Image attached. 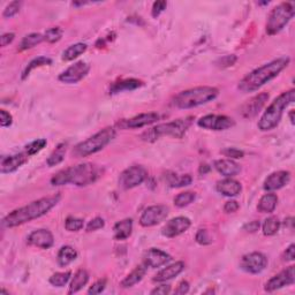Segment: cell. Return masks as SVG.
I'll use <instances>...</instances> for the list:
<instances>
[{"instance_id": "obj_1", "label": "cell", "mask_w": 295, "mask_h": 295, "mask_svg": "<svg viewBox=\"0 0 295 295\" xmlns=\"http://www.w3.org/2000/svg\"><path fill=\"white\" fill-rule=\"evenodd\" d=\"M60 199H62V196L56 194L53 196L43 197V199L31 202V203L24 205L22 208L15 209L4 218L3 225L7 228H12L37 219V218L46 215L50 210L53 209L59 203Z\"/></svg>"}, {"instance_id": "obj_2", "label": "cell", "mask_w": 295, "mask_h": 295, "mask_svg": "<svg viewBox=\"0 0 295 295\" xmlns=\"http://www.w3.org/2000/svg\"><path fill=\"white\" fill-rule=\"evenodd\" d=\"M289 58L288 56H281V58L274 59L272 62L258 67L248 75H246L239 82V90L247 94V92L256 91L261 87H263L269 81L277 78L280 73L288 66Z\"/></svg>"}, {"instance_id": "obj_3", "label": "cell", "mask_w": 295, "mask_h": 295, "mask_svg": "<svg viewBox=\"0 0 295 295\" xmlns=\"http://www.w3.org/2000/svg\"><path fill=\"white\" fill-rule=\"evenodd\" d=\"M102 175V169L92 163H83L59 171L51 179L52 186H64L72 184L78 187H84L96 183Z\"/></svg>"}, {"instance_id": "obj_4", "label": "cell", "mask_w": 295, "mask_h": 295, "mask_svg": "<svg viewBox=\"0 0 295 295\" xmlns=\"http://www.w3.org/2000/svg\"><path fill=\"white\" fill-rule=\"evenodd\" d=\"M295 100V90H289L282 92L281 95L277 97L273 102L270 104V106L266 108V111L261 116L258 121V129L262 132H270L276 128L279 125L280 120L284 114L285 108L289 104L294 103Z\"/></svg>"}, {"instance_id": "obj_5", "label": "cell", "mask_w": 295, "mask_h": 295, "mask_svg": "<svg viewBox=\"0 0 295 295\" xmlns=\"http://www.w3.org/2000/svg\"><path fill=\"white\" fill-rule=\"evenodd\" d=\"M218 95L219 90L215 87H196L179 92L173 99V104L181 110H188L212 102Z\"/></svg>"}, {"instance_id": "obj_6", "label": "cell", "mask_w": 295, "mask_h": 295, "mask_svg": "<svg viewBox=\"0 0 295 295\" xmlns=\"http://www.w3.org/2000/svg\"><path fill=\"white\" fill-rule=\"evenodd\" d=\"M193 119V116H186V118L173 120L171 123L160 124L158 126L144 132L141 135V139L145 141V142H155V141L163 136H172L175 137V139H183L186 133L188 132L189 127L192 126Z\"/></svg>"}, {"instance_id": "obj_7", "label": "cell", "mask_w": 295, "mask_h": 295, "mask_svg": "<svg viewBox=\"0 0 295 295\" xmlns=\"http://www.w3.org/2000/svg\"><path fill=\"white\" fill-rule=\"evenodd\" d=\"M116 135L115 129L112 127H106L102 129V131L96 133L95 135L89 137L83 142L79 143L73 150V153L81 158V157H88L90 155H94V153L98 152L106 147L107 144H110L113 139H114Z\"/></svg>"}, {"instance_id": "obj_8", "label": "cell", "mask_w": 295, "mask_h": 295, "mask_svg": "<svg viewBox=\"0 0 295 295\" xmlns=\"http://www.w3.org/2000/svg\"><path fill=\"white\" fill-rule=\"evenodd\" d=\"M295 14L294 3H281L273 8L269 14L268 22H266V32L269 35H274L284 29L286 24L293 19Z\"/></svg>"}, {"instance_id": "obj_9", "label": "cell", "mask_w": 295, "mask_h": 295, "mask_svg": "<svg viewBox=\"0 0 295 295\" xmlns=\"http://www.w3.org/2000/svg\"><path fill=\"white\" fill-rule=\"evenodd\" d=\"M148 178V172L141 165H134L125 169L119 178V186L124 189L135 188L143 184Z\"/></svg>"}, {"instance_id": "obj_10", "label": "cell", "mask_w": 295, "mask_h": 295, "mask_svg": "<svg viewBox=\"0 0 295 295\" xmlns=\"http://www.w3.org/2000/svg\"><path fill=\"white\" fill-rule=\"evenodd\" d=\"M169 209L166 205H151L143 211L140 218V225L143 227H151L166 219Z\"/></svg>"}, {"instance_id": "obj_11", "label": "cell", "mask_w": 295, "mask_h": 295, "mask_svg": "<svg viewBox=\"0 0 295 295\" xmlns=\"http://www.w3.org/2000/svg\"><path fill=\"white\" fill-rule=\"evenodd\" d=\"M197 125L201 128L208 129V131H226V129L232 128L235 125V121L227 115H217V114H208L202 116L197 121Z\"/></svg>"}, {"instance_id": "obj_12", "label": "cell", "mask_w": 295, "mask_h": 295, "mask_svg": "<svg viewBox=\"0 0 295 295\" xmlns=\"http://www.w3.org/2000/svg\"><path fill=\"white\" fill-rule=\"evenodd\" d=\"M266 266H268V258L264 254L257 252L247 254L241 258L240 262V268L252 274L261 273Z\"/></svg>"}, {"instance_id": "obj_13", "label": "cell", "mask_w": 295, "mask_h": 295, "mask_svg": "<svg viewBox=\"0 0 295 295\" xmlns=\"http://www.w3.org/2000/svg\"><path fill=\"white\" fill-rule=\"evenodd\" d=\"M89 71H90V66H89L87 63L78 62L68 67L66 71L63 72L62 74L59 75V81H62L63 83L67 84L78 83L81 80L86 78Z\"/></svg>"}, {"instance_id": "obj_14", "label": "cell", "mask_w": 295, "mask_h": 295, "mask_svg": "<svg viewBox=\"0 0 295 295\" xmlns=\"http://www.w3.org/2000/svg\"><path fill=\"white\" fill-rule=\"evenodd\" d=\"M295 281V269L293 265L288 266L286 270H282L276 276H273L271 279L265 284L266 292H273V290L280 289L285 286L293 285Z\"/></svg>"}, {"instance_id": "obj_15", "label": "cell", "mask_w": 295, "mask_h": 295, "mask_svg": "<svg viewBox=\"0 0 295 295\" xmlns=\"http://www.w3.org/2000/svg\"><path fill=\"white\" fill-rule=\"evenodd\" d=\"M269 100V94L266 92H262L258 94L253 98H250L248 102H246L241 107V115L245 119H252L254 116H256L260 111L263 108L265 103Z\"/></svg>"}, {"instance_id": "obj_16", "label": "cell", "mask_w": 295, "mask_h": 295, "mask_svg": "<svg viewBox=\"0 0 295 295\" xmlns=\"http://www.w3.org/2000/svg\"><path fill=\"white\" fill-rule=\"evenodd\" d=\"M192 221L187 217H175L173 219L168 220L166 225L164 226L163 229H161V233H163L164 237L166 238H175L180 234L185 233L188 231V228L191 227Z\"/></svg>"}, {"instance_id": "obj_17", "label": "cell", "mask_w": 295, "mask_h": 295, "mask_svg": "<svg viewBox=\"0 0 295 295\" xmlns=\"http://www.w3.org/2000/svg\"><path fill=\"white\" fill-rule=\"evenodd\" d=\"M159 120V115L155 112H149V113H142L136 116H133L131 119L123 120L119 123V126L125 129H135V128H142L149 125H152L157 123Z\"/></svg>"}, {"instance_id": "obj_18", "label": "cell", "mask_w": 295, "mask_h": 295, "mask_svg": "<svg viewBox=\"0 0 295 295\" xmlns=\"http://www.w3.org/2000/svg\"><path fill=\"white\" fill-rule=\"evenodd\" d=\"M27 242L29 246L32 247H37L40 249H48L51 248L54 244V238L52 233L48 229H36V231L31 232L28 237Z\"/></svg>"}, {"instance_id": "obj_19", "label": "cell", "mask_w": 295, "mask_h": 295, "mask_svg": "<svg viewBox=\"0 0 295 295\" xmlns=\"http://www.w3.org/2000/svg\"><path fill=\"white\" fill-rule=\"evenodd\" d=\"M171 260L172 257L169 256L166 252H163V250L157 248L149 249L148 252L144 254V264L147 266H150L152 269L160 268V266L171 262Z\"/></svg>"}, {"instance_id": "obj_20", "label": "cell", "mask_w": 295, "mask_h": 295, "mask_svg": "<svg viewBox=\"0 0 295 295\" xmlns=\"http://www.w3.org/2000/svg\"><path fill=\"white\" fill-rule=\"evenodd\" d=\"M290 173L288 171H278L270 174L264 181L263 188L266 192H274L281 189L289 183Z\"/></svg>"}, {"instance_id": "obj_21", "label": "cell", "mask_w": 295, "mask_h": 295, "mask_svg": "<svg viewBox=\"0 0 295 295\" xmlns=\"http://www.w3.org/2000/svg\"><path fill=\"white\" fill-rule=\"evenodd\" d=\"M217 192L221 195L227 197L238 196L242 191V186L239 181L232 179V178H225V179L218 181L216 185Z\"/></svg>"}, {"instance_id": "obj_22", "label": "cell", "mask_w": 295, "mask_h": 295, "mask_svg": "<svg viewBox=\"0 0 295 295\" xmlns=\"http://www.w3.org/2000/svg\"><path fill=\"white\" fill-rule=\"evenodd\" d=\"M28 160L27 153H19V155L4 157L2 159V165H0V171L3 174H7V173H12L21 167L22 165Z\"/></svg>"}, {"instance_id": "obj_23", "label": "cell", "mask_w": 295, "mask_h": 295, "mask_svg": "<svg viewBox=\"0 0 295 295\" xmlns=\"http://www.w3.org/2000/svg\"><path fill=\"white\" fill-rule=\"evenodd\" d=\"M184 270H185L184 262H175V263H173L171 265L166 266V268H164L163 270H160V271L153 277L152 280L155 282H165L167 280H171L176 276H179Z\"/></svg>"}, {"instance_id": "obj_24", "label": "cell", "mask_w": 295, "mask_h": 295, "mask_svg": "<svg viewBox=\"0 0 295 295\" xmlns=\"http://www.w3.org/2000/svg\"><path fill=\"white\" fill-rule=\"evenodd\" d=\"M215 168L225 178H233L241 171L240 165L233 159H219L215 161Z\"/></svg>"}, {"instance_id": "obj_25", "label": "cell", "mask_w": 295, "mask_h": 295, "mask_svg": "<svg viewBox=\"0 0 295 295\" xmlns=\"http://www.w3.org/2000/svg\"><path fill=\"white\" fill-rule=\"evenodd\" d=\"M148 266L143 264L137 265L133 271L125 278V279L120 282V286L123 288H131L133 286L139 284V282L143 279V277L147 273Z\"/></svg>"}, {"instance_id": "obj_26", "label": "cell", "mask_w": 295, "mask_h": 295, "mask_svg": "<svg viewBox=\"0 0 295 295\" xmlns=\"http://www.w3.org/2000/svg\"><path fill=\"white\" fill-rule=\"evenodd\" d=\"M115 240H126L133 233V220L131 218H126L118 221L113 227Z\"/></svg>"}, {"instance_id": "obj_27", "label": "cell", "mask_w": 295, "mask_h": 295, "mask_svg": "<svg viewBox=\"0 0 295 295\" xmlns=\"http://www.w3.org/2000/svg\"><path fill=\"white\" fill-rule=\"evenodd\" d=\"M278 204V196L273 193L265 194L261 197L257 204V210L262 213H271L274 211Z\"/></svg>"}, {"instance_id": "obj_28", "label": "cell", "mask_w": 295, "mask_h": 295, "mask_svg": "<svg viewBox=\"0 0 295 295\" xmlns=\"http://www.w3.org/2000/svg\"><path fill=\"white\" fill-rule=\"evenodd\" d=\"M88 281H89V273L87 272V270L80 269L79 271L75 272L74 277H73L68 293L73 294V293L79 292V290L82 289L84 286L88 284Z\"/></svg>"}, {"instance_id": "obj_29", "label": "cell", "mask_w": 295, "mask_h": 295, "mask_svg": "<svg viewBox=\"0 0 295 295\" xmlns=\"http://www.w3.org/2000/svg\"><path fill=\"white\" fill-rule=\"evenodd\" d=\"M142 82L136 79H128V80H124L121 82L114 83L110 89L111 94H119V92L123 91H131V90H135V89L140 88L142 86Z\"/></svg>"}, {"instance_id": "obj_30", "label": "cell", "mask_w": 295, "mask_h": 295, "mask_svg": "<svg viewBox=\"0 0 295 295\" xmlns=\"http://www.w3.org/2000/svg\"><path fill=\"white\" fill-rule=\"evenodd\" d=\"M78 257V252L71 246H64L58 253V264L60 266H67L73 263Z\"/></svg>"}, {"instance_id": "obj_31", "label": "cell", "mask_w": 295, "mask_h": 295, "mask_svg": "<svg viewBox=\"0 0 295 295\" xmlns=\"http://www.w3.org/2000/svg\"><path fill=\"white\" fill-rule=\"evenodd\" d=\"M43 40H45L44 39V35L38 34V32H32V34L24 36L22 38L21 42H20L19 50L20 51L29 50V48L37 46L38 44L43 42Z\"/></svg>"}, {"instance_id": "obj_32", "label": "cell", "mask_w": 295, "mask_h": 295, "mask_svg": "<svg viewBox=\"0 0 295 295\" xmlns=\"http://www.w3.org/2000/svg\"><path fill=\"white\" fill-rule=\"evenodd\" d=\"M166 180H167V184L169 185V187H172V188L186 187V186L191 185L193 181L192 176L189 174L178 175L175 174V173H172V172H167Z\"/></svg>"}, {"instance_id": "obj_33", "label": "cell", "mask_w": 295, "mask_h": 295, "mask_svg": "<svg viewBox=\"0 0 295 295\" xmlns=\"http://www.w3.org/2000/svg\"><path fill=\"white\" fill-rule=\"evenodd\" d=\"M87 44L84 43H76L74 45H71L64 51L63 60H65V62H72V60L76 59L81 54H83L87 51Z\"/></svg>"}, {"instance_id": "obj_34", "label": "cell", "mask_w": 295, "mask_h": 295, "mask_svg": "<svg viewBox=\"0 0 295 295\" xmlns=\"http://www.w3.org/2000/svg\"><path fill=\"white\" fill-rule=\"evenodd\" d=\"M67 143H60L56 145V148L53 150V152L48 156V158L46 160V164L48 166H55L62 163V161L65 159V156H66V151H67Z\"/></svg>"}, {"instance_id": "obj_35", "label": "cell", "mask_w": 295, "mask_h": 295, "mask_svg": "<svg viewBox=\"0 0 295 295\" xmlns=\"http://www.w3.org/2000/svg\"><path fill=\"white\" fill-rule=\"evenodd\" d=\"M280 220L277 217H269L266 218L263 225H262V231L266 237L276 235L280 229Z\"/></svg>"}, {"instance_id": "obj_36", "label": "cell", "mask_w": 295, "mask_h": 295, "mask_svg": "<svg viewBox=\"0 0 295 295\" xmlns=\"http://www.w3.org/2000/svg\"><path fill=\"white\" fill-rule=\"evenodd\" d=\"M52 64V60L50 58H47V56H38V58H36L34 60H31V62L28 64V66L26 67V70H24L23 74H22V80L27 79V76L30 74L31 71H34L35 68H38V67H42V66H48V65Z\"/></svg>"}, {"instance_id": "obj_37", "label": "cell", "mask_w": 295, "mask_h": 295, "mask_svg": "<svg viewBox=\"0 0 295 295\" xmlns=\"http://www.w3.org/2000/svg\"><path fill=\"white\" fill-rule=\"evenodd\" d=\"M196 199V194L193 192L180 193L174 197V205L178 208H185L187 205L192 204Z\"/></svg>"}, {"instance_id": "obj_38", "label": "cell", "mask_w": 295, "mask_h": 295, "mask_svg": "<svg viewBox=\"0 0 295 295\" xmlns=\"http://www.w3.org/2000/svg\"><path fill=\"white\" fill-rule=\"evenodd\" d=\"M71 276L72 273L70 271L56 272L54 274H52L48 281H50V284L52 286H54V287H64V286L70 281Z\"/></svg>"}, {"instance_id": "obj_39", "label": "cell", "mask_w": 295, "mask_h": 295, "mask_svg": "<svg viewBox=\"0 0 295 295\" xmlns=\"http://www.w3.org/2000/svg\"><path fill=\"white\" fill-rule=\"evenodd\" d=\"M83 219H80V218L76 217H68L66 221H65V228L68 232H78L81 228H83Z\"/></svg>"}, {"instance_id": "obj_40", "label": "cell", "mask_w": 295, "mask_h": 295, "mask_svg": "<svg viewBox=\"0 0 295 295\" xmlns=\"http://www.w3.org/2000/svg\"><path fill=\"white\" fill-rule=\"evenodd\" d=\"M46 144H47V142H46L45 139L36 140V141H34V142H31L30 144L27 145V147H26V153L28 156L35 155V153L42 151L43 149L45 148Z\"/></svg>"}, {"instance_id": "obj_41", "label": "cell", "mask_w": 295, "mask_h": 295, "mask_svg": "<svg viewBox=\"0 0 295 295\" xmlns=\"http://www.w3.org/2000/svg\"><path fill=\"white\" fill-rule=\"evenodd\" d=\"M62 37H63V30L60 29L59 27L50 28V29H47L45 31V34H44V39L48 43L59 42V40L62 39Z\"/></svg>"}, {"instance_id": "obj_42", "label": "cell", "mask_w": 295, "mask_h": 295, "mask_svg": "<svg viewBox=\"0 0 295 295\" xmlns=\"http://www.w3.org/2000/svg\"><path fill=\"white\" fill-rule=\"evenodd\" d=\"M21 5L22 3L21 2H12L7 5V7L5 8V11H4V18L6 19H11L15 16L16 14L19 13L20 10H21Z\"/></svg>"}, {"instance_id": "obj_43", "label": "cell", "mask_w": 295, "mask_h": 295, "mask_svg": "<svg viewBox=\"0 0 295 295\" xmlns=\"http://www.w3.org/2000/svg\"><path fill=\"white\" fill-rule=\"evenodd\" d=\"M105 226V221L103 218L100 217H96L94 219H91L89 221L88 225H87V232H95V231H98V229L103 228Z\"/></svg>"}, {"instance_id": "obj_44", "label": "cell", "mask_w": 295, "mask_h": 295, "mask_svg": "<svg viewBox=\"0 0 295 295\" xmlns=\"http://www.w3.org/2000/svg\"><path fill=\"white\" fill-rule=\"evenodd\" d=\"M106 284H107V280L105 279V278L97 280L95 284L88 289V294H92V295L100 294L102 292H104L105 288H106Z\"/></svg>"}, {"instance_id": "obj_45", "label": "cell", "mask_w": 295, "mask_h": 295, "mask_svg": "<svg viewBox=\"0 0 295 295\" xmlns=\"http://www.w3.org/2000/svg\"><path fill=\"white\" fill-rule=\"evenodd\" d=\"M221 153H223L225 157H227L228 159H239L245 156V152L237 148H226L221 151Z\"/></svg>"}, {"instance_id": "obj_46", "label": "cell", "mask_w": 295, "mask_h": 295, "mask_svg": "<svg viewBox=\"0 0 295 295\" xmlns=\"http://www.w3.org/2000/svg\"><path fill=\"white\" fill-rule=\"evenodd\" d=\"M195 239H196L197 244H200L202 246H207L212 242V240L210 239L209 234L207 231H205V229H199V232L196 233Z\"/></svg>"}, {"instance_id": "obj_47", "label": "cell", "mask_w": 295, "mask_h": 295, "mask_svg": "<svg viewBox=\"0 0 295 295\" xmlns=\"http://www.w3.org/2000/svg\"><path fill=\"white\" fill-rule=\"evenodd\" d=\"M12 123H13V116H12L11 113L7 112L6 110L0 111V125H2V127H10Z\"/></svg>"}, {"instance_id": "obj_48", "label": "cell", "mask_w": 295, "mask_h": 295, "mask_svg": "<svg viewBox=\"0 0 295 295\" xmlns=\"http://www.w3.org/2000/svg\"><path fill=\"white\" fill-rule=\"evenodd\" d=\"M166 7H167L166 2H156L155 4H153L152 11H151V14L153 18H158V16L163 13L165 10H166Z\"/></svg>"}, {"instance_id": "obj_49", "label": "cell", "mask_w": 295, "mask_h": 295, "mask_svg": "<svg viewBox=\"0 0 295 295\" xmlns=\"http://www.w3.org/2000/svg\"><path fill=\"white\" fill-rule=\"evenodd\" d=\"M239 208H240V205L237 201H228V202H226L224 205V211L226 213H234L239 210Z\"/></svg>"}, {"instance_id": "obj_50", "label": "cell", "mask_w": 295, "mask_h": 295, "mask_svg": "<svg viewBox=\"0 0 295 295\" xmlns=\"http://www.w3.org/2000/svg\"><path fill=\"white\" fill-rule=\"evenodd\" d=\"M237 62V56L235 55H226L224 58H221L219 60V66L220 67H229V66H233L234 64Z\"/></svg>"}, {"instance_id": "obj_51", "label": "cell", "mask_w": 295, "mask_h": 295, "mask_svg": "<svg viewBox=\"0 0 295 295\" xmlns=\"http://www.w3.org/2000/svg\"><path fill=\"white\" fill-rule=\"evenodd\" d=\"M260 227H261L260 221L254 220V221H250V223H248V224H246L244 226V229L249 233H255L258 231V229H260Z\"/></svg>"}, {"instance_id": "obj_52", "label": "cell", "mask_w": 295, "mask_h": 295, "mask_svg": "<svg viewBox=\"0 0 295 295\" xmlns=\"http://www.w3.org/2000/svg\"><path fill=\"white\" fill-rule=\"evenodd\" d=\"M15 38V35L13 34V32H7V34H4L2 37H0V44H2L3 47L7 46L8 44H11L12 42H13Z\"/></svg>"}, {"instance_id": "obj_53", "label": "cell", "mask_w": 295, "mask_h": 295, "mask_svg": "<svg viewBox=\"0 0 295 295\" xmlns=\"http://www.w3.org/2000/svg\"><path fill=\"white\" fill-rule=\"evenodd\" d=\"M171 292V286L169 285H160L158 287H156L155 289L151 290V294L152 295H166Z\"/></svg>"}, {"instance_id": "obj_54", "label": "cell", "mask_w": 295, "mask_h": 295, "mask_svg": "<svg viewBox=\"0 0 295 295\" xmlns=\"http://www.w3.org/2000/svg\"><path fill=\"white\" fill-rule=\"evenodd\" d=\"M295 246L290 245L289 247L285 250L284 253V260L285 261H294L295 260Z\"/></svg>"}, {"instance_id": "obj_55", "label": "cell", "mask_w": 295, "mask_h": 295, "mask_svg": "<svg viewBox=\"0 0 295 295\" xmlns=\"http://www.w3.org/2000/svg\"><path fill=\"white\" fill-rule=\"evenodd\" d=\"M188 290H189V282L183 280L179 285H178V287L175 289V294H186V293H188Z\"/></svg>"}, {"instance_id": "obj_56", "label": "cell", "mask_w": 295, "mask_h": 295, "mask_svg": "<svg viewBox=\"0 0 295 295\" xmlns=\"http://www.w3.org/2000/svg\"><path fill=\"white\" fill-rule=\"evenodd\" d=\"M210 169V167L208 166L207 164H204V165H201V168H200V173L202 174V173H203V174H205V173H207L208 171Z\"/></svg>"}, {"instance_id": "obj_57", "label": "cell", "mask_w": 295, "mask_h": 295, "mask_svg": "<svg viewBox=\"0 0 295 295\" xmlns=\"http://www.w3.org/2000/svg\"><path fill=\"white\" fill-rule=\"evenodd\" d=\"M289 119H290V123L294 125V111L293 110L289 113Z\"/></svg>"}]
</instances>
